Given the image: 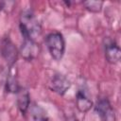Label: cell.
Masks as SVG:
<instances>
[{
    "instance_id": "1",
    "label": "cell",
    "mask_w": 121,
    "mask_h": 121,
    "mask_svg": "<svg viewBox=\"0 0 121 121\" xmlns=\"http://www.w3.org/2000/svg\"><path fill=\"white\" fill-rule=\"evenodd\" d=\"M20 29L24 39L36 42L41 35V25L31 10H25L20 16Z\"/></svg>"
},
{
    "instance_id": "2",
    "label": "cell",
    "mask_w": 121,
    "mask_h": 121,
    "mask_svg": "<svg viewBox=\"0 0 121 121\" xmlns=\"http://www.w3.org/2000/svg\"><path fill=\"white\" fill-rule=\"evenodd\" d=\"M45 43L50 56L55 60H60L64 54L65 42L62 34L60 32H52L46 36Z\"/></svg>"
},
{
    "instance_id": "3",
    "label": "cell",
    "mask_w": 121,
    "mask_h": 121,
    "mask_svg": "<svg viewBox=\"0 0 121 121\" xmlns=\"http://www.w3.org/2000/svg\"><path fill=\"white\" fill-rule=\"evenodd\" d=\"M103 46H104V53L107 61L112 64L117 63L120 60L121 51L116 42L112 38L107 37L104 39Z\"/></svg>"
},
{
    "instance_id": "4",
    "label": "cell",
    "mask_w": 121,
    "mask_h": 121,
    "mask_svg": "<svg viewBox=\"0 0 121 121\" xmlns=\"http://www.w3.org/2000/svg\"><path fill=\"white\" fill-rule=\"evenodd\" d=\"M95 111L102 121H116L114 110L107 98H101L97 101Z\"/></svg>"
},
{
    "instance_id": "5",
    "label": "cell",
    "mask_w": 121,
    "mask_h": 121,
    "mask_svg": "<svg viewBox=\"0 0 121 121\" xmlns=\"http://www.w3.org/2000/svg\"><path fill=\"white\" fill-rule=\"evenodd\" d=\"M70 81L68 80V78L63 76L62 74H60V73H57L55 74L51 79H50V82H49V87L50 89L57 93L58 95H64L68 89L70 88Z\"/></svg>"
},
{
    "instance_id": "6",
    "label": "cell",
    "mask_w": 121,
    "mask_h": 121,
    "mask_svg": "<svg viewBox=\"0 0 121 121\" xmlns=\"http://www.w3.org/2000/svg\"><path fill=\"white\" fill-rule=\"evenodd\" d=\"M1 50H2V55L5 59V60L11 67L16 62L17 55H18V52H17V49H16L15 45L13 44V43L9 39L6 38L2 42Z\"/></svg>"
},
{
    "instance_id": "7",
    "label": "cell",
    "mask_w": 121,
    "mask_h": 121,
    "mask_svg": "<svg viewBox=\"0 0 121 121\" xmlns=\"http://www.w3.org/2000/svg\"><path fill=\"white\" fill-rule=\"evenodd\" d=\"M76 104H77V108L81 112H86L92 108L93 102L86 89L81 88L78 91L76 95Z\"/></svg>"
},
{
    "instance_id": "8",
    "label": "cell",
    "mask_w": 121,
    "mask_h": 121,
    "mask_svg": "<svg viewBox=\"0 0 121 121\" xmlns=\"http://www.w3.org/2000/svg\"><path fill=\"white\" fill-rule=\"evenodd\" d=\"M38 53H39V47H38L37 43L34 41L24 39V43H23L22 48H21L22 56L26 60H32L35 57H37Z\"/></svg>"
},
{
    "instance_id": "9",
    "label": "cell",
    "mask_w": 121,
    "mask_h": 121,
    "mask_svg": "<svg viewBox=\"0 0 121 121\" xmlns=\"http://www.w3.org/2000/svg\"><path fill=\"white\" fill-rule=\"evenodd\" d=\"M16 94H17V105H18V108H19V110H20V112L22 113H26V112L29 108V103H30L29 94L24 88H20L19 91Z\"/></svg>"
},
{
    "instance_id": "10",
    "label": "cell",
    "mask_w": 121,
    "mask_h": 121,
    "mask_svg": "<svg viewBox=\"0 0 121 121\" xmlns=\"http://www.w3.org/2000/svg\"><path fill=\"white\" fill-rule=\"evenodd\" d=\"M31 116L33 121H49L45 111L39 105H34L31 108Z\"/></svg>"
},
{
    "instance_id": "11",
    "label": "cell",
    "mask_w": 121,
    "mask_h": 121,
    "mask_svg": "<svg viewBox=\"0 0 121 121\" xmlns=\"http://www.w3.org/2000/svg\"><path fill=\"white\" fill-rule=\"evenodd\" d=\"M20 87L18 85L16 77L14 76V74L9 71L8 78H7V91L9 93H17L19 91Z\"/></svg>"
},
{
    "instance_id": "12",
    "label": "cell",
    "mask_w": 121,
    "mask_h": 121,
    "mask_svg": "<svg viewBox=\"0 0 121 121\" xmlns=\"http://www.w3.org/2000/svg\"><path fill=\"white\" fill-rule=\"evenodd\" d=\"M84 7L92 12H99L102 9L103 2L101 1H85L83 2Z\"/></svg>"
}]
</instances>
